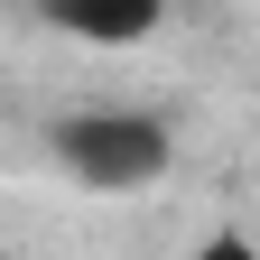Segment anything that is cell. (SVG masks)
Here are the masks:
<instances>
[{
	"mask_svg": "<svg viewBox=\"0 0 260 260\" xmlns=\"http://www.w3.org/2000/svg\"><path fill=\"white\" fill-rule=\"evenodd\" d=\"M38 19L75 47H149L168 28V0H38Z\"/></svg>",
	"mask_w": 260,
	"mask_h": 260,
	"instance_id": "cell-2",
	"label": "cell"
},
{
	"mask_svg": "<svg viewBox=\"0 0 260 260\" xmlns=\"http://www.w3.org/2000/svg\"><path fill=\"white\" fill-rule=\"evenodd\" d=\"M47 158L84 195H140L177 168V130L140 103H75V112L47 121Z\"/></svg>",
	"mask_w": 260,
	"mask_h": 260,
	"instance_id": "cell-1",
	"label": "cell"
}]
</instances>
